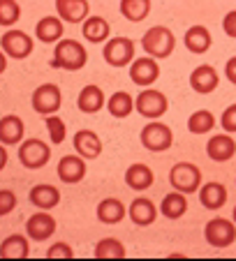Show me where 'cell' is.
<instances>
[{
  "instance_id": "e575fe53",
  "label": "cell",
  "mask_w": 236,
  "mask_h": 261,
  "mask_svg": "<svg viewBox=\"0 0 236 261\" xmlns=\"http://www.w3.org/2000/svg\"><path fill=\"white\" fill-rule=\"evenodd\" d=\"M44 125H46V132H49V139L54 146H60L67 137V127H65L63 118L58 114H51V116H44Z\"/></svg>"
},
{
  "instance_id": "52a82bcc",
  "label": "cell",
  "mask_w": 236,
  "mask_h": 261,
  "mask_svg": "<svg viewBox=\"0 0 236 261\" xmlns=\"http://www.w3.org/2000/svg\"><path fill=\"white\" fill-rule=\"evenodd\" d=\"M0 49L5 51L7 58L14 60H26L35 49V40L30 37L26 30L10 28L3 37H0Z\"/></svg>"
},
{
  "instance_id": "8fae6325",
  "label": "cell",
  "mask_w": 236,
  "mask_h": 261,
  "mask_svg": "<svg viewBox=\"0 0 236 261\" xmlns=\"http://www.w3.org/2000/svg\"><path fill=\"white\" fill-rule=\"evenodd\" d=\"M130 79L132 84L141 86V88H151L157 79H160V65L151 56H141L130 63Z\"/></svg>"
},
{
  "instance_id": "f35d334b",
  "label": "cell",
  "mask_w": 236,
  "mask_h": 261,
  "mask_svg": "<svg viewBox=\"0 0 236 261\" xmlns=\"http://www.w3.org/2000/svg\"><path fill=\"white\" fill-rule=\"evenodd\" d=\"M222 30H225L229 37L236 40V10H231L225 14V19H222Z\"/></svg>"
},
{
  "instance_id": "b9f144b4",
  "label": "cell",
  "mask_w": 236,
  "mask_h": 261,
  "mask_svg": "<svg viewBox=\"0 0 236 261\" xmlns=\"http://www.w3.org/2000/svg\"><path fill=\"white\" fill-rule=\"evenodd\" d=\"M5 69H7V56H5V51L0 49V74L5 72Z\"/></svg>"
},
{
  "instance_id": "8992f818",
  "label": "cell",
  "mask_w": 236,
  "mask_h": 261,
  "mask_svg": "<svg viewBox=\"0 0 236 261\" xmlns=\"http://www.w3.org/2000/svg\"><path fill=\"white\" fill-rule=\"evenodd\" d=\"M134 49L137 44L130 37H111L104 42L102 58L111 67H130V63L134 60Z\"/></svg>"
},
{
  "instance_id": "7a4b0ae2",
  "label": "cell",
  "mask_w": 236,
  "mask_h": 261,
  "mask_svg": "<svg viewBox=\"0 0 236 261\" xmlns=\"http://www.w3.org/2000/svg\"><path fill=\"white\" fill-rule=\"evenodd\" d=\"M139 46L144 49V54L151 56V58L160 60V58H169L176 49V37L167 25H153L144 33Z\"/></svg>"
},
{
  "instance_id": "ac0fdd59",
  "label": "cell",
  "mask_w": 236,
  "mask_h": 261,
  "mask_svg": "<svg viewBox=\"0 0 236 261\" xmlns=\"http://www.w3.org/2000/svg\"><path fill=\"white\" fill-rule=\"evenodd\" d=\"M183 44H185V49L190 51V54L202 56V54H206V51L211 49L213 35H211V30H208L206 25L197 23V25H192V28L185 30V35H183Z\"/></svg>"
},
{
  "instance_id": "44dd1931",
  "label": "cell",
  "mask_w": 236,
  "mask_h": 261,
  "mask_svg": "<svg viewBox=\"0 0 236 261\" xmlns=\"http://www.w3.org/2000/svg\"><path fill=\"white\" fill-rule=\"evenodd\" d=\"M26 137V125L21 120V116L7 114L0 118V143L5 146H19Z\"/></svg>"
},
{
  "instance_id": "1f68e13d",
  "label": "cell",
  "mask_w": 236,
  "mask_h": 261,
  "mask_svg": "<svg viewBox=\"0 0 236 261\" xmlns=\"http://www.w3.org/2000/svg\"><path fill=\"white\" fill-rule=\"evenodd\" d=\"M95 259H125L128 250L118 238H102L93 250Z\"/></svg>"
},
{
  "instance_id": "4316f807",
  "label": "cell",
  "mask_w": 236,
  "mask_h": 261,
  "mask_svg": "<svg viewBox=\"0 0 236 261\" xmlns=\"http://www.w3.org/2000/svg\"><path fill=\"white\" fill-rule=\"evenodd\" d=\"M30 238L21 233H12L0 243V259H28Z\"/></svg>"
},
{
  "instance_id": "2e32d148",
  "label": "cell",
  "mask_w": 236,
  "mask_h": 261,
  "mask_svg": "<svg viewBox=\"0 0 236 261\" xmlns=\"http://www.w3.org/2000/svg\"><path fill=\"white\" fill-rule=\"evenodd\" d=\"M56 12L63 23H84L90 16L88 0H56Z\"/></svg>"
},
{
  "instance_id": "3957f363",
  "label": "cell",
  "mask_w": 236,
  "mask_h": 261,
  "mask_svg": "<svg viewBox=\"0 0 236 261\" xmlns=\"http://www.w3.org/2000/svg\"><path fill=\"white\" fill-rule=\"evenodd\" d=\"M139 141L151 153H164V150H169L174 146V132L169 125L160 123V120H148L141 127Z\"/></svg>"
},
{
  "instance_id": "7c38bea8",
  "label": "cell",
  "mask_w": 236,
  "mask_h": 261,
  "mask_svg": "<svg viewBox=\"0 0 236 261\" xmlns=\"http://www.w3.org/2000/svg\"><path fill=\"white\" fill-rule=\"evenodd\" d=\"M56 233V220L49 215V211H37L28 217L26 222V236L30 241L44 243Z\"/></svg>"
},
{
  "instance_id": "9a60e30c",
  "label": "cell",
  "mask_w": 236,
  "mask_h": 261,
  "mask_svg": "<svg viewBox=\"0 0 236 261\" xmlns=\"http://www.w3.org/2000/svg\"><path fill=\"white\" fill-rule=\"evenodd\" d=\"M72 148L74 153L81 155L84 160H98L102 155V141L93 129H79L72 139Z\"/></svg>"
},
{
  "instance_id": "7bdbcfd3",
  "label": "cell",
  "mask_w": 236,
  "mask_h": 261,
  "mask_svg": "<svg viewBox=\"0 0 236 261\" xmlns=\"http://www.w3.org/2000/svg\"><path fill=\"white\" fill-rule=\"evenodd\" d=\"M231 220H234V224H236V206H234V213H231Z\"/></svg>"
},
{
  "instance_id": "30bf717a",
  "label": "cell",
  "mask_w": 236,
  "mask_h": 261,
  "mask_svg": "<svg viewBox=\"0 0 236 261\" xmlns=\"http://www.w3.org/2000/svg\"><path fill=\"white\" fill-rule=\"evenodd\" d=\"M30 104L39 116H51L56 111H60V107H63V93L56 84H42L33 90Z\"/></svg>"
},
{
  "instance_id": "e0dca14e",
  "label": "cell",
  "mask_w": 236,
  "mask_h": 261,
  "mask_svg": "<svg viewBox=\"0 0 236 261\" xmlns=\"http://www.w3.org/2000/svg\"><path fill=\"white\" fill-rule=\"evenodd\" d=\"M206 155L213 162H229L236 155V141L231 139V134H227V132L213 134L206 143Z\"/></svg>"
},
{
  "instance_id": "d590c367",
  "label": "cell",
  "mask_w": 236,
  "mask_h": 261,
  "mask_svg": "<svg viewBox=\"0 0 236 261\" xmlns=\"http://www.w3.org/2000/svg\"><path fill=\"white\" fill-rule=\"evenodd\" d=\"M220 127L225 129L227 134H234V132H236V104H229V107L222 111V116H220Z\"/></svg>"
},
{
  "instance_id": "836d02e7",
  "label": "cell",
  "mask_w": 236,
  "mask_h": 261,
  "mask_svg": "<svg viewBox=\"0 0 236 261\" xmlns=\"http://www.w3.org/2000/svg\"><path fill=\"white\" fill-rule=\"evenodd\" d=\"M21 19V5L16 0H0V25L12 28Z\"/></svg>"
},
{
  "instance_id": "277c9868",
  "label": "cell",
  "mask_w": 236,
  "mask_h": 261,
  "mask_svg": "<svg viewBox=\"0 0 236 261\" xmlns=\"http://www.w3.org/2000/svg\"><path fill=\"white\" fill-rule=\"evenodd\" d=\"M169 182L172 188L183 194H195L202 188V169L192 162H178L169 171Z\"/></svg>"
},
{
  "instance_id": "4fadbf2b",
  "label": "cell",
  "mask_w": 236,
  "mask_h": 261,
  "mask_svg": "<svg viewBox=\"0 0 236 261\" xmlns=\"http://www.w3.org/2000/svg\"><path fill=\"white\" fill-rule=\"evenodd\" d=\"M58 178L65 182V185H77V182H81L86 178V171H88V167H86V160L81 158V155H65V158H60L58 162Z\"/></svg>"
},
{
  "instance_id": "ffe728a7",
  "label": "cell",
  "mask_w": 236,
  "mask_h": 261,
  "mask_svg": "<svg viewBox=\"0 0 236 261\" xmlns=\"http://www.w3.org/2000/svg\"><path fill=\"white\" fill-rule=\"evenodd\" d=\"M128 215H130V220H132L134 224H137V227H151L153 222L157 220L160 211H157V206L151 201V199H146V197H137L132 203H130Z\"/></svg>"
},
{
  "instance_id": "f1b7e54d",
  "label": "cell",
  "mask_w": 236,
  "mask_h": 261,
  "mask_svg": "<svg viewBox=\"0 0 236 261\" xmlns=\"http://www.w3.org/2000/svg\"><path fill=\"white\" fill-rule=\"evenodd\" d=\"M125 215H128V208L121 199L107 197L98 203V220L102 224H118V222H123Z\"/></svg>"
},
{
  "instance_id": "7402d4cb",
  "label": "cell",
  "mask_w": 236,
  "mask_h": 261,
  "mask_svg": "<svg viewBox=\"0 0 236 261\" xmlns=\"http://www.w3.org/2000/svg\"><path fill=\"white\" fill-rule=\"evenodd\" d=\"M153 182H155V173L148 164L137 162L132 167H128V171H125V185L134 192H146Z\"/></svg>"
},
{
  "instance_id": "9c48e42d",
  "label": "cell",
  "mask_w": 236,
  "mask_h": 261,
  "mask_svg": "<svg viewBox=\"0 0 236 261\" xmlns=\"http://www.w3.org/2000/svg\"><path fill=\"white\" fill-rule=\"evenodd\" d=\"M204 238L211 247H229L236 241V224L234 220H227V217H213L211 222H206L204 227Z\"/></svg>"
},
{
  "instance_id": "d6986e66",
  "label": "cell",
  "mask_w": 236,
  "mask_h": 261,
  "mask_svg": "<svg viewBox=\"0 0 236 261\" xmlns=\"http://www.w3.org/2000/svg\"><path fill=\"white\" fill-rule=\"evenodd\" d=\"M28 201L33 203L37 211H51L60 203V190L49 185V182H39V185H33L28 192Z\"/></svg>"
},
{
  "instance_id": "6da1fadb",
  "label": "cell",
  "mask_w": 236,
  "mask_h": 261,
  "mask_svg": "<svg viewBox=\"0 0 236 261\" xmlns=\"http://www.w3.org/2000/svg\"><path fill=\"white\" fill-rule=\"evenodd\" d=\"M86 63H88V51L81 46V42L69 40V37L56 42L54 56L49 60L54 69H65V72H79L86 67Z\"/></svg>"
},
{
  "instance_id": "83f0119b",
  "label": "cell",
  "mask_w": 236,
  "mask_h": 261,
  "mask_svg": "<svg viewBox=\"0 0 236 261\" xmlns=\"http://www.w3.org/2000/svg\"><path fill=\"white\" fill-rule=\"evenodd\" d=\"M160 215H164L167 220H181L183 215L187 213V194L178 192V190H174V192L164 194V199L160 201Z\"/></svg>"
},
{
  "instance_id": "ba28073f",
  "label": "cell",
  "mask_w": 236,
  "mask_h": 261,
  "mask_svg": "<svg viewBox=\"0 0 236 261\" xmlns=\"http://www.w3.org/2000/svg\"><path fill=\"white\" fill-rule=\"evenodd\" d=\"M51 160V146L42 139H23L19 143V162L26 169H42Z\"/></svg>"
},
{
  "instance_id": "d6a6232c",
  "label": "cell",
  "mask_w": 236,
  "mask_h": 261,
  "mask_svg": "<svg viewBox=\"0 0 236 261\" xmlns=\"http://www.w3.org/2000/svg\"><path fill=\"white\" fill-rule=\"evenodd\" d=\"M216 127V116L208 111V109H199L187 118V129L192 134H206Z\"/></svg>"
},
{
  "instance_id": "8d00e7d4",
  "label": "cell",
  "mask_w": 236,
  "mask_h": 261,
  "mask_svg": "<svg viewBox=\"0 0 236 261\" xmlns=\"http://www.w3.org/2000/svg\"><path fill=\"white\" fill-rule=\"evenodd\" d=\"M16 208V194L12 190H0V217L10 215Z\"/></svg>"
},
{
  "instance_id": "d4e9b609",
  "label": "cell",
  "mask_w": 236,
  "mask_h": 261,
  "mask_svg": "<svg viewBox=\"0 0 236 261\" xmlns=\"http://www.w3.org/2000/svg\"><path fill=\"white\" fill-rule=\"evenodd\" d=\"M81 35L90 44H104L111 35V25L104 16H88V19L81 23Z\"/></svg>"
},
{
  "instance_id": "74e56055",
  "label": "cell",
  "mask_w": 236,
  "mask_h": 261,
  "mask_svg": "<svg viewBox=\"0 0 236 261\" xmlns=\"http://www.w3.org/2000/svg\"><path fill=\"white\" fill-rule=\"evenodd\" d=\"M74 250L67 243H54V245L46 250V259H72Z\"/></svg>"
},
{
  "instance_id": "4dcf8cb0",
  "label": "cell",
  "mask_w": 236,
  "mask_h": 261,
  "mask_svg": "<svg viewBox=\"0 0 236 261\" xmlns=\"http://www.w3.org/2000/svg\"><path fill=\"white\" fill-rule=\"evenodd\" d=\"M121 14L132 23H141L148 14H151V0H121L118 5Z\"/></svg>"
},
{
  "instance_id": "5bb4252c",
  "label": "cell",
  "mask_w": 236,
  "mask_h": 261,
  "mask_svg": "<svg viewBox=\"0 0 236 261\" xmlns=\"http://www.w3.org/2000/svg\"><path fill=\"white\" fill-rule=\"evenodd\" d=\"M220 86V74L213 65H197L190 74V88L199 95H208Z\"/></svg>"
},
{
  "instance_id": "5b68a950",
  "label": "cell",
  "mask_w": 236,
  "mask_h": 261,
  "mask_svg": "<svg viewBox=\"0 0 236 261\" xmlns=\"http://www.w3.org/2000/svg\"><path fill=\"white\" fill-rule=\"evenodd\" d=\"M134 109H137V114L144 116V118L160 120L169 111V99H167V95L160 93V90L144 88L141 93L137 95V99H134Z\"/></svg>"
},
{
  "instance_id": "f546056e",
  "label": "cell",
  "mask_w": 236,
  "mask_h": 261,
  "mask_svg": "<svg viewBox=\"0 0 236 261\" xmlns=\"http://www.w3.org/2000/svg\"><path fill=\"white\" fill-rule=\"evenodd\" d=\"M107 111L113 118H128L134 111V97L130 93H125V90H118L107 99Z\"/></svg>"
},
{
  "instance_id": "484cf974",
  "label": "cell",
  "mask_w": 236,
  "mask_h": 261,
  "mask_svg": "<svg viewBox=\"0 0 236 261\" xmlns=\"http://www.w3.org/2000/svg\"><path fill=\"white\" fill-rule=\"evenodd\" d=\"M199 203L208 211H220L222 206L227 203V188L222 182L218 180H211L206 185L199 188Z\"/></svg>"
},
{
  "instance_id": "ab89813d",
  "label": "cell",
  "mask_w": 236,
  "mask_h": 261,
  "mask_svg": "<svg viewBox=\"0 0 236 261\" xmlns=\"http://www.w3.org/2000/svg\"><path fill=\"white\" fill-rule=\"evenodd\" d=\"M225 76H227V81H229V84L236 86V56H231V58L227 60V65H225Z\"/></svg>"
},
{
  "instance_id": "cb8c5ba5",
  "label": "cell",
  "mask_w": 236,
  "mask_h": 261,
  "mask_svg": "<svg viewBox=\"0 0 236 261\" xmlns=\"http://www.w3.org/2000/svg\"><path fill=\"white\" fill-rule=\"evenodd\" d=\"M63 19L58 16H44V19H39L37 25H35V37L39 42H44V44H56V42L63 40Z\"/></svg>"
},
{
  "instance_id": "603a6c76",
  "label": "cell",
  "mask_w": 236,
  "mask_h": 261,
  "mask_svg": "<svg viewBox=\"0 0 236 261\" xmlns=\"http://www.w3.org/2000/svg\"><path fill=\"white\" fill-rule=\"evenodd\" d=\"M104 104H107L104 90L95 84L84 86L81 93H79V97H77V107H79V111H84V114H98Z\"/></svg>"
},
{
  "instance_id": "60d3db41",
  "label": "cell",
  "mask_w": 236,
  "mask_h": 261,
  "mask_svg": "<svg viewBox=\"0 0 236 261\" xmlns=\"http://www.w3.org/2000/svg\"><path fill=\"white\" fill-rule=\"evenodd\" d=\"M7 160H10V155H7V146L5 143H0V171L7 167Z\"/></svg>"
}]
</instances>
